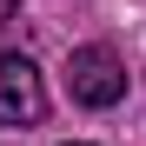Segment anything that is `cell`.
Returning <instances> with one entry per match:
<instances>
[{
    "instance_id": "7a4b0ae2",
    "label": "cell",
    "mask_w": 146,
    "mask_h": 146,
    "mask_svg": "<svg viewBox=\"0 0 146 146\" xmlns=\"http://www.w3.org/2000/svg\"><path fill=\"white\" fill-rule=\"evenodd\" d=\"M46 119V80L27 53H0V126H40Z\"/></svg>"
},
{
    "instance_id": "3957f363",
    "label": "cell",
    "mask_w": 146,
    "mask_h": 146,
    "mask_svg": "<svg viewBox=\"0 0 146 146\" xmlns=\"http://www.w3.org/2000/svg\"><path fill=\"white\" fill-rule=\"evenodd\" d=\"M73 146H80V139H73Z\"/></svg>"
},
{
    "instance_id": "6da1fadb",
    "label": "cell",
    "mask_w": 146,
    "mask_h": 146,
    "mask_svg": "<svg viewBox=\"0 0 146 146\" xmlns=\"http://www.w3.org/2000/svg\"><path fill=\"white\" fill-rule=\"evenodd\" d=\"M66 93L80 106H119L126 100V60L113 46H73L66 53Z\"/></svg>"
}]
</instances>
